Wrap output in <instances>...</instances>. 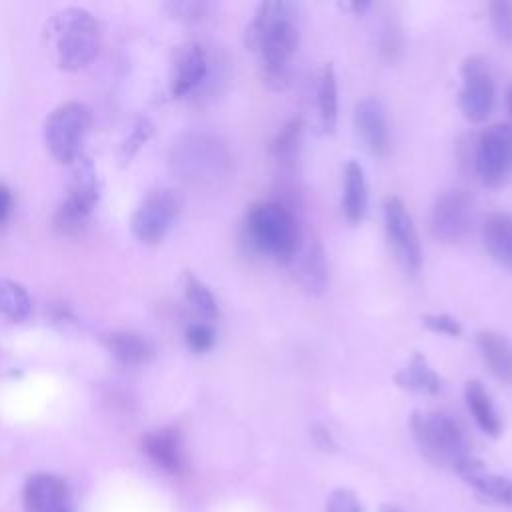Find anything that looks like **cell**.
I'll return each instance as SVG.
<instances>
[{
  "instance_id": "6da1fadb",
  "label": "cell",
  "mask_w": 512,
  "mask_h": 512,
  "mask_svg": "<svg viewBox=\"0 0 512 512\" xmlns=\"http://www.w3.org/2000/svg\"><path fill=\"white\" fill-rule=\"evenodd\" d=\"M296 8L290 2H262L244 32V46L258 54L260 74L270 90L290 86V62L298 48Z\"/></svg>"
},
{
  "instance_id": "7a4b0ae2",
  "label": "cell",
  "mask_w": 512,
  "mask_h": 512,
  "mask_svg": "<svg viewBox=\"0 0 512 512\" xmlns=\"http://www.w3.org/2000/svg\"><path fill=\"white\" fill-rule=\"evenodd\" d=\"M244 234L254 252L278 264H290L302 240L294 212L276 200H262L250 206Z\"/></svg>"
},
{
  "instance_id": "3957f363",
  "label": "cell",
  "mask_w": 512,
  "mask_h": 512,
  "mask_svg": "<svg viewBox=\"0 0 512 512\" xmlns=\"http://www.w3.org/2000/svg\"><path fill=\"white\" fill-rule=\"evenodd\" d=\"M56 46L58 66L64 70H80L90 64L100 46V32L94 16L84 8H64L48 24Z\"/></svg>"
},
{
  "instance_id": "277c9868",
  "label": "cell",
  "mask_w": 512,
  "mask_h": 512,
  "mask_svg": "<svg viewBox=\"0 0 512 512\" xmlns=\"http://www.w3.org/2000/svg\"><path fill=\"white\" fill-rule=\"evenodd\" d=\"M410 428L424 458L438 466L454 470L462 460L472 456L464 428L446 412H414Z\"/></svg>"
},
{
  "instance_id": "5b68a950",
  "label": "cell",
  "mask_w": 512,
  "mask_h": 512,
  "mask_svg": "<svg viewBox=\"0 0 512 512\" xmlns=\"http://www.w3.org/2000/svg\"><path fill=\"white\" fill-rule=\"evenodd\" d=\"M228 152L208 134H186L172 148L174 170L190 182L214 180L228 168Z\"/></svg>"
},
{
  "instance_id": "8992f818",
  "label": "cell",
  "mask_w": 512,
  "mask_h": 512,
  "mask_svg": "<svg viewBox=\"0 0 512 512\" xmlns=\"http://www.w3.org/2000/svg\"><path fill=\"white\" fill-rule=\"evenodd\" d=\"M70 176L68 196L56 210L54 226L64 236H78L84 230L88 216L98 200V186L94 166L88 158L78 156Z\"/></svg>"
},
{
  "instance_id": "52a82bcc",
  "label": "cell",
  "mask_w": 512,
  "mask_h": 512,
  "mask_svg": "<svg viewBox=\"0 0 512 512\" xmlns=\"http://www.w3.org/2000/svg\"><path fill=\"white\" fill-rule=\"evenodd\" d=\"M474 170L488 188L512 180V124H492L480 132L474 146Z\"/></svg>"
},
{
  "instance_id": "ba28073f",
  "label": "cell",
  "mask_w": 512,
  "mask_h": 512,
  "mask_svg": "<svg viewBox=\"0 0 512 512\" xmlns=\"http://www.w3.org/2000/svg\"><path fill=\"white\" fill-rule=\"evenodd\" d=\"M90 126V110L82 102H64L46 120V144L58 162H72L80 156L82 140Z\"/></svg>"
},
{
  "instance_id": "9c48e42d",
  "label": "cell",
  "mask_w": 512,
  "mask_h": 512,
  "mask_svg": "<svg viewBox=\"0 0 512 512\" xmlns=\"http://www.w3.org/2000/svg\"><path fill=\"white\" fill-rule=\"evenodd\" d=\"M474 222V200L462 188H450L438 194L432 204L430 230L440 242L452 244L468 236Z\"/></svg>"
},
{
  "instance_id": "30bf717a",
  "label": "cell",
  "mask_w": 512,
  "mask_h": 512,
  "mask_svg": "<svg viewBox=\"0 0 512 512\" xmlns=\"http://www.w3.org/2000/svg\"><path fill=\"white\" fill-rule=\"evenodd\" d=\"M462 88L458 92V106L466 120L484 122L494 106V80L488 62L482 56H468L460 66Z\"/></svg>"
},
{
  "instance_id": "8fae6325",
  "label": "cell",
  "mask_w": 512,
  "mask_h": 512,
  "mask_svg": "<svg viewBox=\"0 0 512 512\" xmlns=\"http://www.w3.org/2000/svg\"><path fill=\"white\" fill-rule=\"evenodd\" d=\"M384 226H386L388 242L398 262L410 276H416L422 266V246H420V238L412 222V216L408 214L404 202L398 196L386 198Z\"/></svg>"
},
{
  "instance_id": "7c38bea8",
  "label": "cell",
  "mask_w": 512,
  "mask_h": 512,
  "mask_svg": "<svg viewBox=\"0 0 512 512\" xmlns=\"http://www.w3.org/2000/svg\"><path fill=\"white\" fill-rule=\"evenodd\" d=\"M180 212V198L174 190L150 192L132 214V232L144 244L160 242Z\"/></svg>"
},
{
  "instance_id": "4fadbf2b",
  "label": "cell",
  "mask_w": 512,
  "mask_h": 512,
  "mask_svg": "<svg viewBox=\"0 0 512 512\" xmlns=\"http://www.w3.org/2000/svg\"><path fill=\"white\" fill-rule=\"evenodd\" d=\"M354 128L362 146L376 158L390 152V130L382 102L378 98H364L354 108Z\"/></svg>"
},
{
  "instance_id": "5bb4252c",
  "label": "cell",
  "mask_w": 512,
  "mask_h": 512,
  "mask_svg": "<svg viewBox=\"0 0 512 512\" xmlns=\"http://www.w3.org/2000/svg\"><path fill=\"white\" fill-rule=\"evenodd\" d=\"M454 472L478 494L480 500L492 504H512V482L506 476L490 472L478 458L468 456Z\"/></svg>"
},
{
  "instance_id": "9a60e30c",
  "label": "cell",
  "mask_w": 512,
  "mask_h": 512,
  "mask_svg": "<svg viewBox=\"0 0 512 512\" xmlns=\"http://www.w3.org/2000/svg\"><path fill=\"white\" fill-rule=\"evenodd\" d=\"M296 258H298V268H296L298 282L308 294L320 296L328 286V264H326L324 246L314 232H306L302 236L294 260Z\"/></svg>"
},
{
  "instance_id": "2e32d148",
  "label": "cell",
  "mask_w": 512,
  "mask_h": 512,
  "mask_svg": "<svg viewBox=\"0 0 512 512\" xmlns=\"http://www.w3.org/2000/svg\"><path fill=\"white\" fill-rule=\"evenodd\" d=\"M208 74V56L200 42H188L178 48L172 70V94L176 98L196 90Z\"/></svg>"
},
{
  "instance_id": "e0dca14e",
  "label": "cell",
  "mask_w": 512,
  "mask_h": 512,
  "mask_svg": "<svg viewBox=\"0 0 512 512\" xmlns=\"http://www.w3.org/2000/svg\"><path fill=\"white\" fill-rule=\"evenodd\" d=\"M142 448L148 458L170 474H180L186 468L182 438L174 428H160L142 438Z\"/></svg>"
},
{
  "instance_id": "ac0fdd59",
  "label": "cell",
  "mask_w": 512,
  "mask_h": 512,
  "mask_svg": "<svg viewBox=\"0 0 512 512\" xmlns=\"http://www.w3.org/2000/svg\"><path fill=\"white\" fill-rule=\"evenodd\" d=\"M66 496L64 482L52 474H34L24 486V504L28 512H58Z\"/></svg>"
},
{
  "instance_id": "d6986e66",
  "label": "cell",
  "mask_w": 512,
  "mask_h": 512,
  "mask_svg": "<svg viewBox=\"0 0 512 512\" xmlns=\"http://www.w3.org/2000/svg\"><path fill=\"white\" fill-rule=\"evenodd\" d=\"M342 212L350 224H360L368 212V184L360 162L350 160L342 180Z\"/></svg>"
},
{
  "instance_id": "ffe728a7",
  "label": "cell",
  "mask_w": 512,
  "mask_h": 512,
  "mask_svg": "<svg viewBox=\"0 0 512 512\" xmlns=\"http://www.w3.org/2000/svg\"><path fill=\"white\" fill-rule=\"evenodd\" d=\"M394 382L398 388L408 392H418V394H438L442 388V380L438 372L430 366L426 356H422L420 352L412 354L408 364L394 374Z\"/></svg>"
},
{
  "instance_id": "44dd1931",
  "label": "cell",
  "mask_w": 512,
  "mask_h": 512,
  "mask_svg": "<svg viewBox=\"0 0 512 512\" xmlns=\"http://www.w3.org/2000/svg\"><path fill=\"white\" fill-rule=\"evenodd\" d=\"M482 240L488 254L504 264L512 266V214L494 212L486 218L482 226Z\"/></svg>"
},
{
  "instance_id": "7402d4cb",
  "label": "cell",
  "mask_w": 512,
  "mask_h": 512,
  "mask_svg": "<svg viewBox=\"0 0 512 512\" xmlns=\"http://www.w3.org/2000/svg\"><path fill=\"white\" fill-rule=\"evenodd\" d=\"M464 398L468 404V410L472 418L476 420L478 428L496 438L502 432V420L498 416V410L494 408V402L480 380H468L464 386Z\"/></svg>"
},
{
  "instance_id": "603a6c76",
  "label": "cell",
  "mask_w": 512,
  "mask_h": 512,
  "mask_svg": "<svg viewBox=\"0 0 512 512\" xmlns=\"http://www.w3.org/2000/svg\"><path fill=\"white\" fill-rule=\"evenodd\" d=\"M478 348L490 372L500 382H512V342L500 332H480Z\"/></svg>"
},
{
  "instance_id": "cb8c5ba5",
  "label": "cell",
  "mask_w": 512,
  "mask_h": 512,
  "mask_svg": "<svg viewBox=\"0 0 512 512\" xmlns=\"http://www.w3.org/2000/svg\"><path fill=\"white\" fill-rule=\"evenodd\" d=\"M318 114L322 128L334 132L338 122V82L332 62H326L318 78Z\"/></svg>"
},
{
  "instance_id": "d4e9b609",
  "label": "cell",
  "mask_w": 512,
  "mask_h": 512,
  "mask_svg": "<svg viewBox=\"0 0 512 512\" xmlns=\"http://www.w3.org/2000/svg\"><path fill=\"white\" fill-rule=\"evenodd\" d=\"M108 350L112 356L128 366H136L146 362L152 356V344L138 336V334H128V332H118L108 338Z\"/></svg>"
},
{
  "instance_id": "484cf974",
  "label": "cell",
  "mask_w": 512,
  "mask_h": 512,
  "mask_svg": "<svg viewBox=\"0 0 512 512\" xmlns=\"http://www.w3.org/2000/svg\"><path fill=\"white\" fill-rule=\"evenodd\" d=\"M182 290L184 296L188 300V304L204 318H216L218 316V302L214 298V294L210 292V288L196 278L192 272H184L182 274Z\"/></svg>"
},
{
  "instance_id": "4316f807",
  "label": "cell",
  "mask_w": 512,
  "mask_h": 512,
  "mask_svg": "<svg viewBox=\"0 0 512 512\" xmlns=\"http://www.w3.org/2000/svg\"><path fill=\"white\" fill-rule=\"evenodd\" d=\"M32 310L28 292L10 278H0V312L10 320H24Z\"/></svg>"
},
{
  "instance_id": "83f0119b",
  "label": "cell",
  "mask_w": 512,
  "mask_h": 512,
  "mask_svg": "<svg viewBox=\"0 0 512 512\" xmlns=\"http://www.w3.org/2000/svg\"><path fill=\"white\" fill-rule=\"evenodd\" d=\"M300 142H302V118L294 116L274 136L270 144V152L280 162H292L294 156L298 154Z\"/></svg>"
},
{
  "instance_id": "f1b7e54d",
  "label": "cell",
  "mask_w": 512,
  "mask_h": 512,
  "mask_svg": "<svg viewBox=\"0 0 512 512\" xmlns=\"http://www.w3.org/2000/svg\"><path fill=\"white\" fill-rule=\"evenodd\" d=\"M490 24L494 34L500 42L512 44V2L510 0H496L488 6Z\"/></svg>"
},
{
  "instance_id": "f546056e",
  "label": "cell",
  "mask_w": 512,
  "mask_h": 512,
  "mask_svg": "<svg viewBox=\"0 0 512 512\" xmlns=\"http://www.w3.org/2000/svg\"><path fill=\"white\" fill-rule=\"evenodd\" d=\"M404 48V36L396 22H388L380 34V54L388 62H396Z\"/></svg>"
},
{
  "instance_id": "4dcf8cb0",
  "label": "cell",
  "mask_w": 512,
  "mask_h": 512,
  "mask_svg": "<svg viewBox=\"0 0 512 512\" xmlns=\"http://www.w3.org/2000/svg\"><path fill=\"white\" fill-rule=\"evenodd\" d=\"M216 342V332L206 322H194L186 328V344L190 350L202 354L208 352Z\"/></svg>"
},
{
  "instance_id": "1f68e13d",
  "label": "cell",
  "mask_w": 512,
  "mask_h": 512,
  "mask_svg": "<svg viewBox=\"0 0 512 512\" xmlns=\"http://www.w3.org/2000/svg\"><path fill=\"white\" fill-rule=\"evenodd\" d=\"M326 512H364V506L352 490L336 488L326 498Z\"/></svg>"
},
{
  "instance_id": "d6a6232c",
  "label": "cell",
  "mask_w": 512,
  "mask_h": 512,
  "mask_svg": "<svg viewBox=\"0 0 512 512\" xmlns=\"http://www.w3.org/2000/svg\"><path fill=\"white\" fill-rule=\"evenodd\" d=\"M422 326L436 332V334H446L452 338H458L462 334V324L450 316V314H424L422 316Z\"/></svg>"
},
{
  "instance_id": "836d02e7",
  "label": "cell",
  "mask_w": 512,
  "mask_h": 512,
  "mask_svg": "<svg viewBox=\"0 0 512 512\" xmlns=\"http://www.w3.org/2000/svg\"><path fill=\"white\" fill-rule=\"evenodd\" d=\"M166 10L184 22H198L204 18L208 4L206 2H194V0H184V2H170L166 4Z\"/></svg>"
},
{
  "instance_id": "e575fe53",
  "label": "cell",
  "mask_w": 512,
  "mask_h": 512,
  "mask_svg": "<svg viewBox=\"0 0 512 512\" xmlns=\"http://www.w3.org/2000/svg\"><path fill=\"white\" fill-rule=\"evenodd\" d=\"M150 134H152V124H150L146 118H140V120L136 122V126L132 128L128 140H126L124 146H122L124 158H130V156L140 148V144H144V142L148 140Z\"/></svg>"
},
{
  "instance_id": "d590c367",
  "label": "cell",
  "mask_w": 512,
  "mask_h": 512,
  "mask_svg": "<svg viewBox=\"0 0 512 512\" xmlns=\"http://www.w3.org/2000/svg\"><path fill=\"white\" fill-rule=\"evenodd\" d=\"M310 438H312L314 446L318 450H322V452H334L336 450V442H334L330 430L326 426H322V424H314L310 428Z\"/></svg>"
},
{
  "instance_id": "8d00e7d4",
  "label": "cell",
  "mask_w": 512,
  "mask_h": 512,
  "mask_svg": "<svg viewBox=\"0 0 512 512\" xmlns=\"http://www.w3.org/2000/svg\"><path fill=\"white\" fill-rule=\"evenodd\" d=\"M10 210H12V194L6 186L0 184V224L8 218Z\"/></svg>"
},
{
  "instance_id": "74e56055",
  "label": "cell",
  "mask_w": 512,
  "mask_h": 512,
  "mask_svg": "<svg viewBox=\"0 0 512 512\" xmlns=\"http://www.w3.org/2000/svg\"><path fill=\"white\" fill-rule=\"evenodd\" d=\"M342 8H344V10H348V12H352V14H356V16H360V14H364V12L370 8V2H366V0L344 2V4H342Z\"/></svg>"
},
{
  "instance_id": "f35d334b",
  "label": "cell",
  "mask_w": 512,
  "mask_h": 512,
  "mask_svg": "<svg viewBox=\"0 0 512 512\" xmlns=\"http://www.w3.org/2000/svg\"><path fill=\"white\" fill-rule=\"evenodd\" d=\"M506 110H508V114H510V118H512V84H510L508 90H506Z\"/></svg>"
},
{
  "instance_id": "ab89813d",
  "label": "cell",
  "mask_w": 512,
  "mask_h": 512,
  "mask_svg": "<svg viewBox=\"0 0 512 512\" xmlns=\"http://www.w3.org/2000/svg\"><path fill=\"white\" fill-rule=\"evenodd\" d=\"M380 512H404V510H400L398 506H392V504H386V506H382L380 508Z\"/></svg>"
},
{
  "instance_id": "60d3db41",
  "label": "cell",
  "mask_w": 512,
  "mask_h": 512,
  "mask_svg": "<svg viewBox=\"0 0 512 512\" xmlns=\"http://www.w3.org/2000/svg\"><path fill=\"white\" fill-rule=\"evenodd\" d=\"M58 512H66V510H64V508H62V510H58Z\"/></svg>"
}]
</instances>
